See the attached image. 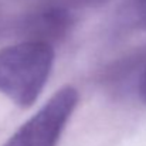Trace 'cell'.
<instances>
[{"label":"cell","instance_id":"3","mask_svg":"<svg viewBox=\"0 0 146 146\" xmlns=\"http://www.w3.org/2000/svg\"><path fill=\"white\" fill-rule=\"evenodd\" d=\"M74 24V11L51 4L46 0H37L21 17L17 30L24 40L41 41L54 47L55 43L68 37Z\"/></svg>","mask_w":146,"mask_h":146},{"label":"cell","instance_id":"5","mask_svg":"<svg viewBox=\"0 0 146 146\" xmlns=\"http://www.w3.org/2000/svg\"><path fill=\"white\" fill-rule=\"evenodd\" d=\"M138 94H139L141 99L146 104V68L141 74V78H139V82H138Z\"/></svg>","mask_w":146,"mask_h":146},{"label":"cell","instance_id":"6","mask_svg":"<svg viewBox=\"0 0 146 146\" xmlns=\"http://www.w3.org/2000/svg\"><path fill=\"white\" fill-rule=\"evenodd\" d=\"M138 1L141 3V6H142V7L146 10V0H138Z\"/></svg>","mask_w":146,"mask_h":146},{"label":"cell","instance_id":"2","mask_svg":"<svg viewBox=\"0 0 146 146\" xmlns=\"http://www.w3.org/2000/svg\"><path fill=\"white\" fill-rule=\"evenodd\" d=\"M80 101L72 85L55 91L6 142L4 146H57Z\"/></svg>","mask_w":146,"mask_h":146},{"label":"cell","instance_id":"1","mask_svg":"<svg viewBox=\"0 0 146 146\" xmlns=\"http://www.w3.org/2000/svg\"><path fill=\"white\" fill-rule=\"evenodd\" d=\"M54 47L23 40L0 50V94L20 108L31 106L43 92L54 65Z\"/></svg>","mask_w":146,"mask_h":146},{"label":"cell","instance_id":"4","mask_svg":"<svg viewBox=\"0 0 146 146\" xmlns=\"http://www.w3.org/2000/svg\"><path fill=\"white\" fill-rule=\"evenodd\" d=\"M46 1L74 11V10H80V9L99 7V6L106 4L109 0H46Z\"/></svg>","mask_w":146,"mask_h":146}]
</instances>
